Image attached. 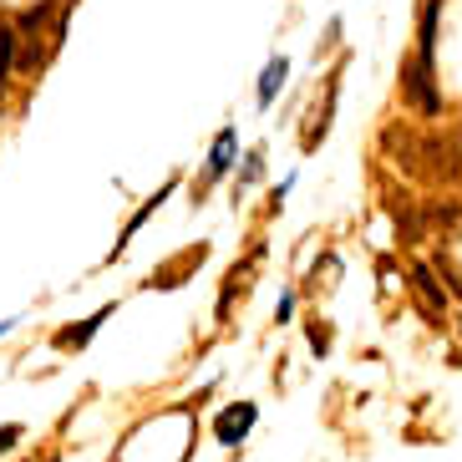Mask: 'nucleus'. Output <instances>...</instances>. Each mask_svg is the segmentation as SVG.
Instances as JSON below:
<instances>
[{"label": "nucleus", "mask_w": 462, "mask_h": 462, "mask_svg": "<svg viewBox=\"0 0 462 462\" xmlns=\"http://www.w3.org/2000/svg\"><path fill=\"white\" fill-rule=\"evenodd\" d=\"M15 26H0V87L11 82V71H15Z\"/></svg>", "instance_id": "obj_10"}, {"label": "nucleus", "mask_w": 462, "mask_h": 462, "mask_svg": "<svg viewBox=\"0 0 462 462\" xmlns=\"http://www.w3.org/2000/svg\"><path fill=\"white\" fill-rule=\"evenodd\" d=\"M234 148H239V133H234V127H218L214 148H208V168H204L208 183H218V178L234 168Z\"/></svg>", "instance_id": "obj_5"}, {"label": "nucleus", "mask_w": 462, "mask_h": 462, "mask_svg": "<svg viewBox=\"0 0 462 462\" xmlns=\"http://www.w3.org/2000/svg\"><path fill=\"white\" fill-rule=\"evenodd\" d=\"M259 168H264V152H249V158H245V168H239V183H254V178H259Z\"/></svg>", "instance_id": "obj_13"}, {"label": "nucleus", "mask_w": 462, "mask_h": 462, "mask_svg": "<svg viewBox=\"0 0 462 462\" xmlns=\"http://www.w3.org/2000/svg\"><path fill=\"white\" fill-rule=\"evenodd\" d=\"M285 77H290V61H285V56H270V67L259 71V92H254L259 107H274V97H280Z\"/></svg>", "instance_id": "obj_7"}, {"label": "nucleus", "mask_w": 462, "mask_h": 462, "mask_svg": "<svg viewBox=\"0 0 462 462\" xmlns=\"http://www.w3.org/2000/svg\"><path fill=\"white\" fill-rule=\"evenodd\" d=\"M452 366H462V351H457V356H452Z\"/></svg>", "instance_id": "obj_17"}, {"label": "nucleus", "mask_w": 462, "mask_h": 462, "mask_svg": "<svg viewBox=\"0 0 462 462\" xmlns=\"http://www.w3.org/2000/svg\"><path fill=\"white\" fill-rule=\"evenodd\" d=\"M295 315V295H280V305H274V320H290Z\"/></svg>", "instance_id": "obj_15"}, {"label": "nucleus", "mask_w": 462, "mask_h": 462, "mask_svg": "<svg viewBox=\"0 0 462 462\" xmlns=\"http://www.w3.org/2000/svg\"><path fill=\"white\" fill-rule=\"evenodd\" d=\"M437 21H442V0H427L417 15V56L437 61Z\"/></svg>", "instance_id": "obj_6"}, {"label": "nucleus", "mask_w": 462, "mask_h": 462, "mask_svg": "<svg viewBox=\"0 0 462 462\" xmlns=\"http://www.w3.org/2000/svg\"><path fill=\"white\" fill-rule=\"evenodd\" d=\"M402 97H407L421 117H437V112H442V92H437V82H432V61H421L417 51L402 61Z\"/></svg>", "instance_id": "obj_1"}, {"label": "nucleus", "mask_w": 462, "mask_h": 462, "mask_svg": "<svg viewBox=\"0 0 462 462\" xmlns=\"http://www.w3.org/2000/svg\"><path fill=\"white\" fill-rule=\"evenodd\" d=\"M51 11H56V0H36L31 11H21V15H15V36H31L26 56H21V67H26V71H36V67L46 61V56H42V46H36V36L46 31V21H51Z\"/></svg>", "instance_id": "obj_3"}, {"label": "nucleus", "mask_w": 462, "mask_h": 462, "mask_svg": "<svg viewBox=\"0 0 462 462\" xmlns=\"http://www.w3.org/2000/svg\"><path fill=\"white\" fill-rule=\"evenodd\" d=\"M15 326V320H0V336H5V330H11Z\"/></svg>", "instance_id": "obj_16"}, {"label": "nucleus", "mask_w": 462, "mask_h": 462, "mask_svg": "<svg viewBox=\"0 0 462 462\" xmlns=\"http://www.w3.org/2000/svg\"><path fill=\"white\" fill-rule=\"evenodd\" d=\"M305 336H310V346H315V356H326L330 351V330L320 326V320H310V330H305Z\"/></svg>", "instance_id": "obj_12"}, {"label": "nucleus", "mask_w": 462, "mask_h": 462, "mask_svg": "<svg viewBox=\"0 0 462 462\" xmlns=\"http://www.w3.org/2000/svg\"><path fill=\"white\" fill-rule=\"evenodd\" d=\"M112 310H117V305H102V310H97V315H87L82 326L61 330V336H56V346H61V351H71V346H87V340H92L97 330H102V320H112Z\"/></svg>", "instance_id": "obj_8"}, {"label": "nucleus", "mask_w": 462, "mask_h": 462, "mask_svg": "<svg viewBox=\"0 0 462 462\" xmlns=\"http://www.w3.org/2000/svg\"><path fill=\"white\" fill-rule=\"evenodd\" d=\"M15 442H21V427H15V421H5V427H0V452H11Z\"/></svg>", "instance_id": "obj_14"}, {"label": "nucleus", "mask_w": 462, "mask_h": 462, "mask_svg": "<svg viewBox=\"0 0 462 462\" xmlns=\"http://www.w3.org/2000/svg\"><path fill=\"white\" fill-rule=\"evenodd\" d=\"M411 290H417L421 315H432V326H442L448 320V290H442V280L427 259H411Z\"/></svg>", "instance_id": "obj_2"}, {"label": "nucleus", "mask_w": 462, "mask_h": 462, "mask_svg": "<svg viewBox=\"0 0 462 462\" xmlns=\"http://www.w3.org/2000/svg\"><path fill=\"white\" fill-rule=\"evenodd\" d=\"M168 189H173V183H168ZM168 189H163V193H152L148 204H143V208H137L133 218H127V229H123V239H117V245H112V254H107V259H117V254H123V249H127V239H133V234L143 229V224H148V214H152V208H158V204H163V199H168Z\"/></svg>", "instance_id": "obj_9"}, {"label": "nucleus", "mask_w": 462, "mask_h": 462, "mask_svg": "<svg viewBox=\"0 0 462 462\" xmlns=\"http://www.w3.org/2000/svg\"><path fill=\"white\" fill-rule=\"evenodd\" d=\"M254 417H259L254 402H234V407H224L214 417V437L224 442V448H239V442L249 437V427H254Z\"/></svg>", "instance_id": "obj_4"}, {"label": "nucleus", "mask_w": 462, "mask_h": 462, "mask_svg": "<svg viewBox=\"0 0 462 462\" xmlns=\"http://www.w3.org/2000/svg\"><path fill=\"white\" fill-rule=\"evenodd\" d=\"M392 214H396V234H402V245H417V239H421V218H417V208H402V204H396Z\"/></svg>", "instance_id": "obj_11"}]
</instances>
